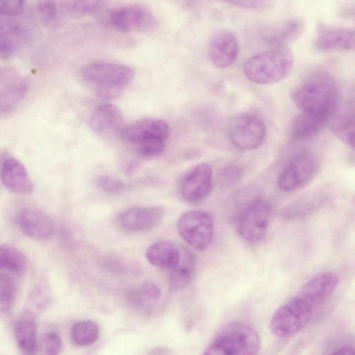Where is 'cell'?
I'll use <instances>...</instances> for the list:
<instances>
[{
	"mask_svg": "<svg viewBox=\"0 0 355 355\" xmlns=\"http://www.w3.org/2000/svg\"><path fill=\"white\" fill-rule=\"evenodd\" d=\"M291 96L301 112L317 114L331 119L337 110L339 92L334 78L323 71L313 73L292 90Z\"/></svg>",
	"mask_w": 355,
	"mask_h": 355,
	"instance_id": "cell-1",
	"label": "cell"
},
{
	"mask_svg": "<svg viewBox=\"0 0 355 355\" xmlns=\"http://www.w3.org/2000/svg\"><path fill=\"white\" fill-rule=\"evenodd\" d=\"M293 63V54L288 46H275L247 59L243 71L254 83L270 85L286 78Z\"/></svg>",
	"mask_w": 355,
	"mask_h": 355,
	"instance_id": "cell-2",
	"label": "cell"
},
{
	"mask_svg": "<svg viewBox=\"0 0 355 355\" xmlns=\"http://www.w3.org/2000/svg\"><path fill=\"white\" fill-rule=\"evenodd\" d=\"M80 73L95 87L97 96L104 100L119 97L135 76L134 70L129 66L101 61L86 64Z\"/></svg>",
	"mask_w": 355,
	"mask_h": 355,
	"instance_id": "cell-3",
	"label": "cell"
},
{
	"mask_svg": "<svg viewBox=\"0 0 355 355\" xmlns=\"http://www.w3.org/2000/svg\"><path fill=\"white\" fill-rule=\"evenodd\" d=\"M270 218V204L262 198L253 199L238 214L236 232L246 242L251 244L259 243L266 235Z\"/></svg>",
	"mask_w": 355,
	"mask_h": 355,
	"instance_id": "cell-4",
	"label": "cell"
},
{
	"mask_svg": "<svg viewBox=\"0 0 355 355\" xmlns=\"http://www.w3.org/2000/svg\"><path fill=\"white\" fill-rule=\"evenodd\" d=\"M312 315V306L296 297L284 304L273 313L270 327L277 337L289 338L302 331L310 322Z\"/></svg>",
	"mask_w": 355,
	"mask_h": 355,
	"instance_id": "cell-5",
	"label": "cell"
},
{
	"mask_svg": "<svg viewBox=\"0 0 355 355\" xmlns=\"http://www.w3.org/2000/svg\"><path fill=\"white\" fill-rule=\"evenodd\" d=\"M227 134L236 148L242 150H252L263 143L266 128L260 118L243 114L230 119L227 125Z\"/></svg>",
	"mask_w": 355,
	"mask_h": 355,
	"instance_id": "cell-6",
	"label": "cell"
},
{
	"mask_svg": "<svg viewBox=\"0 0 355 355\" xmlns=\"http://www.w3.org/2000/svg\"><path fill=\"white\" fill-rule=\"evenodd\" d=\"M318 168L319 162L314 154L308 150L298 153L279 173L278 187L285 192L297 190L314 178Z\"/></svg>",
	"mask_w": 355,
	"mask_h": 355,
	"instance_id": "cell-7",
	"label": "cell"
},
{
	"mask_svg": "<svg viewBox=\"0 0 355 355\" xmlns=\"http://www.w3.org/2000/svg\"><path fill=\"white\" fill-rule=\"evenodd\" d=\"M178 230L191 247L202 251L209 247L213 239L214 220L207 211H189L180 218Z\"/></svg>",
	"mask_w": 355,
	"mask_h": 355,
	"instance_id": "cell-8",
	"label": "cell"
},
{
	"mask_svg": "<svg viewBox=\"0 0 355 355\" xmlns=\"http://www.w3.org/2000/svg\"><path fill=\"white\" fill-rule=\"evenodd\" d=\"M214 340L231 355H257L260 349V338L257 332L242 322L227 324Z\"/></svg>",
	"mask_w": 355,
	"mask_h": 355,
	"instance_id": "cell-9",
	"label": "cell"
},
{
	"mask_svg": "<svg viewBox=\"0 0 355 355\" xmlns=\"http://www.w3.org/2000/svg\"><path fill=\"white\" fill-rule=\"evenodd\" d=\"M170 133L168 123L158 119H144L121 128L120 137L126 142L137 145L150 140L166 141Z\"/></svg>",
	"mask_w": 355,
	"mask_h": 355,
	"instance_id": "cell-10",
	"label": "cell"
},
{
	"mask_svg": "<svg viewBox=\"0 0 355 355\" xmlns=\"http://www.w3.org/2000/svg\"><path fill=\"white\" fill-rule=\"evenodd\" d=\"M212 186V170L209 165H196L183 178L180 184V195L191 203L203 200L209 193Z\"/></svg>",
	"mask_w": 355,
	"mask_h": 355,
	"instance_id": "cell-11",
	"label": "cell"
},
{
	"mask_svg": "<svg viewBox=\"0 0 355 355\" xmlns=\"http://www.w3.org/2000/svg\"><path fill=\"white\" fill-rule=\"evenodd\" d=\"M112 24L123 32L152 31L157 26V19L148 10L137 6L117 8L110 15Z\"/></svg>",
	"mask_w": 355,
	"mask_h": 355,
	"instance_id": "cell-12",
	"label": "cell"
},
{
	"mask_svg": "<svg viewBox=\"0 0 355 355\" xmlns=\"http://www.w3.org/2000/svg\"><path fill=\"white\" fill-rule=\"evenodd\" d=\"M239 42L236 35L228 30H219L211 37L208 54L212 64L219 69L230 67L236 60Z\"/></svg>",
	"mask_w": 355,
	"mask_h": 355,
	"instance_id": "cell-13",
	"label": "cell"
},
{
	"mask_svg": "<svg viewBox=\"0 0 355 355\" xmlns=\"http://www.w3.org/2000/svg\"><path fill=\"white\" fill-rule=\"evenodd\" d=\"M159 207H134L123 211L119 217L120 225L129 232L148 231L157 226L163 217Z\"/></svg>",
	"mask_w": 355,
	"mask_h": 355,
	"instance_id": "cell-14",
	"label": "cell"
},
{
	"mask_svg": "<svg viewBox=\"0 0 355 355\" xmlns=\"http://www.w3.org/2000/svg\"><path fill=\"white\" fill-rule=\"evenodd\" d=\"M338 277L333 272H324L309 279L301 288L299 297L311 306L322 304L334 291Z\"/></svg>",
	"mask_w": 355,
	"mask_h": 355,
	"instance_id": "cell-15",
	"label": "cell"
},
{
	"mask_svg": "<svg viewBox=\"0 0 355 355\" xmlns=\"http://www.w3.org/2000/svg\"><path fill=\"white\" fill-rule=\"evenodd\" d=\"M18 223L21 230L35 240H45L51 236L53 231V223L49 216L36 208L22 209Z\"/></svg>",
	"mask_w": 355,
	"mask_h": 355,
	"instance_id": "cell-16",
	"label": "cell"
},
{
	"mask_svg": "<svg viewBox=\"0 0 355 355\" xmlns=\"http://www.w3.org/2000/svg\"><path fill=\"white\" fill-rule=\"evenodd\" d=\"M1 180L10 192L24 195L31 193L34 185L24 164L19 160L6 159L1 168Z\"/></svg>",
	"mask_w": 355,
	"mask_h": 355,
	"instance_id": "cell-17",
	"label": "cell"
},
{
	"mask_svg": "<svg viewBox=\"0 0 355 355\" xmlns=\"http://www.w3.org/2000/svg\"><path fill=\"white\" fill-rule=\"evenodd\" d=\"M354 40L352 29L322 26L316 37L315 46L322 51H350L354 49Z\"/></svg>",
	"mask_w": 355,
	"mask_h": 355,
	"instance_id": "cell-18",
	"label": "cell"
},
{
	"mask_svg": "<svg viewBox=\"0 0 355 355\" xmlns=\"http://www.w3.org/2000/svg\"><path fill=\"white\" fill-rule=\"evenodd\" d=\"M329 117L301 112L291 125V135L298 140H309L319 135L329 123Z\"/></svg>",
	"mask_w": 355,
	"mask_h": 355,
	"instance_id": "cell-19",
	"label": "cell"
},
{
	"mask_svg": "<svg viewBox=\"0 0 355 355\" xmlns=\"http://www.w3.org/2000/svg\"><path fill=\"white\" fill-rule=\"evenodd\" d=\"M146 257L153 266L171 270L179 262L180 251L173 243L157 241L148 246Z\"/></svg>",
	"mask_w": 355,
	"mask_h": 355,
	"instance_id": "cell-20",
	"label": "cell"
},
{
	"mask_svg": "<svg viewBox=\"0 0 355 355\" xmlns=\"http://www.w3.org/2000/svg\"><path fill=\"white\" fill-rule=\"evenodd\" d=\"M195 273V257L188 249L180 251L178 264L170 270L169 286L172 291L186 288L191 282Z\"/></svg>",
	"mask_w": 355,
	"mask_h": 355,
	"instance_id": "cell-21",
	"label": "cell"
},
{
	"mask_svg": "<svg viewBox=\"0 0 355 355\" xmlns=\"http://www.w3.org/2000/svg\"><path fill=\"white\" fill-rule=\"evenodd\" d=\"M303 28L304 24L300 19H290L267 31L263 39L274 47L287 46L300 35Z\"/></svg>",
	"mask_w": 355,
	"mask_h": 355,
	"instance_id": "cell-22",
	"label": "cell"
},
{
	"mask_svg": "<svg viewBox=\"0 0 355 355\" xmlns=\"http://www.w3.org/2000/svg\"><path fill=\"white\" fill-rule=\"evenodd\" d=\"M331 132L343 142L354 148V114L353 107L345 106L336 112L329 122Z\"/></svg>",
	"mask_w": 355,
	"mask_h": 355,
	"instance_id": "cell-23",
	"label": "cell"
},
{
	"mask_svg": "<svg viewBox=\"0 0 355 355\" xmlns=\"http://www.w3.org/2000/svg\"><path fill=\"white\" fill-rule=\"evenodd\" d=\"M122 121L123 117L119 109L113 104L104 103L93 112L89 124L95 132L101 133L110 129L119 128Z\"/></svg>",
	"mask_w": 355,
	"mask_h": 355,
	"instance_id": "cell-24",
	"label": "cell"
},
{
	"mask_svg": "<svg viewBox=\"0 0 355 355\" xmlns=\"http://www.w3.org/2000/svg\"><path fill=\"white\" fill-rule=\"evenodd\" d=\"M16 341L25 355H32L37 342V326L31 318H24L17 320L15 325Z\"/></svg>",
	"mask_w": 355,
	"mask_h": 355,
	"instance_id": "cell-25",
	"label": "cell"
},
{
	"mask_svg": "<svg viewBox=\"0 0 355 355\" xmlns=\"http://www.w3.org/2000/svg\"><path fill=\"white\" fill-rule=\"evenodd\" d=\"M26 263L25 255L18 248L10 244L0 245V270L19 273Z\"/></svg>",
	"mask_w": 355,
	"mask_h": 355,
	"instance_id": "cell-26",
	"label": "cell"
},
{
	"mask_svg": "<svg viewBox=\"0 0 355 355\" xmlns=\"http://www.w3.org/2000/svg\"><path fill=\"white\" fill-rule=\"evenodd\" d=\"M99 336V328L92 320H82L75 323L71 329V338L77 346L84 347L95 343Z\"/></svg>",
	"mask_w": 355,
	"mask_h": 355,
	"instance_id": "cell-27",
	"label": "cell"
},
{
	"mask_svg": "<svg viewBox=\"0 0 355 355\" xmlns=\"http://www.w3.org/2000/svg\"><path fill=\"white\" fill-rule=\"evenodd\" d=\"M26 87L23 84L9 86L0 90V115L12 110L25 96Z\"/></svg>",
	"mask_w": 355,
	"mask_h": 355,
	"instance_id": "cell-28",
	"label": "cell"
},
{
	"mask_svg": "<svg viewBox=\"0 0 355 355\" xmlns=\"http://www.w3.org/2000/svg\"><path fill=\"white\" fill-rule=\"evenodd\" d=\"M62 349V340L54 332L46 333L37 340L32 355H58Z\"/></svg>",
	"mask_w": 355,
	"mask_h": 355,
	"instance_id": "cell-29",
	"label": "cell"
},
{
	"mask_svg": "<svg viewBox=\"0 0 355 355\" xmlns=\"http://www.w3.org/2000/svg\"><path fill=\"white\" fill-rule=\"evenodd\" d=\"M16 294V286L10 277L0 274V312L8 311L12 306Z\"/></svg>",
	"mask_w": 355,
	"mask_h": 355,
	"instance_id": "cell-30",
	"label": "cell"
},
{
	"mask_svg": "<svg viewBox=\"0 0 355 355\" xmlns=\"http://www.w3.org/2000/svg\"><path fill=\"white\" fill-rule=\"evenodd\" d=\"M161 295L159 288L153 282L143 283L132 295V300L137 306L157 300Z\"/></svg>",
	"mask_w": 355,
	"mask_h": 355,
	"instance_id": "cell-31",
	"label": "cell"
},
{
	"mask_svg": "<svg viewBox=\"0 0 355 355\" xmlns=\"http://www.w3.org/2000/svg\"><path fill=\"white\" fill-rule=\"evenodd\" d=\"M165 147L164 141L150 140L136 145V152L143 158H153L160 155Z\"/></svg>",
	"mask_w": 355,
	"mask_h": 355,
	"instance_id": "cell-32",
	"label": "cell"
},
{
	"mask_svg": "<svg viewBox=\"0 0 355 355\" xmlns=\"http://www.w3.org/2000/svg\"><path fill=\"white\" fill-rule=\"evenodd\" d=\"M37 8L42 21L49 24L53 23L57 17V5L53 1H39Z\"/></svg>",
	"mask_w": 355,
	"mask_h": 355,
	"instance_id": "cell-33",
	"label": "cell"
},
{
	"mask_svg": "<svg viewBox=\"0 0 355 355\" xmlns=\"http://www.w3.org/2000/svg\"><path fill=\"white\" fill-rule=\"evenodd\" d=\"M48 293L46 288L43 286L35 287L28 297L30 305L35 308H44L47 303Z\"/></svg>",
	"mask_w": 355,
	"mask_h": 355,
	"instance_id": "cell-34",
	"label": "cell"
},
{
	"mask_svg": "<svg viewBox=\"0 0 355 355\" xmlns=\"http://www.w3.org/2000/svg\"><path fill=\"white\" fill-rule=\"evenodd\" d=\"M96 184L102 190L115 193L121 191L123 187V184L115 179L107 176H101L96 180Z\"/></svg>",
	"mask_w": 355,
	"mask_h": 355,
	"instance_id": "cell-35",
	"label": "cell"
},
{
	"mask_svg": "<svg viewBox=\"0 0 355 355\" xmlns=\"http://www.w3.org/2000/svg\"><path fill=\"white\" fill-rule=\"evenodd\" d=\"M24 6L21 1H0V14L7 16H16L20 14Z\"/></svg>",
	"mask_w": 355,
	"mask_h": 355,
	"instance_id": "cell-36",
	"label": "cell"
},
{
	"mask_svg": "<svg viewBox=\"0 0 355 355\" xmlns=\"http://www.w3.org/2000/svg\"><path fill=\"white\" fill-rule=\"evenodd\" d=\"M101 3L98 1H73L69 3V7L79 14H87L98 10Z\"/></svg>",
	"mask_w": 355,
	"mask_h": 355,
	"instance_id": "cell-37",
	"label": "cell"
},
{
	"mask_svg": "<svg viewBox=\"0 0 355 355\" xmlns=\"http://www.w3.org/2000/svg\"><path fill=\"white\" fill-rule=\"evenodd\" d=\"M227 3L248 10H263L271 6V2L268 1H230Z\"/></svg>",
	"mask_w": 355,
	"mask_h": 355,
	"instance_id": "cell-38",
	"label": "cell"
},
{
	"mask_svg": "<svg viewBox=\"0 0 355 355\" xmlns=\"http://www.w3.org/2000/svg\"><path fill=\"white\" fill-rule=\"evenodd\" d=\"M14 46L11 39L4 33L0 32V58L8 60L13 54Z\"/></svg>",
	"mask_w": 355,
	"mask_h": 355,
	"instance_id": "cell-39",
	"label": "cell"
},
{
	"mask_svg": "<svg viewBox=\"0 0 355 355\" xmlns=\"http://www.w3.org/2000/svg\"><path fill=\"white\" fill-rule=\"evenodd\" d=\"M241 175L239 168L236 166L228 167L224 169L220 174V182L224 185H230L237 182Z\"/></svg>",
	"mask_w": 355,
	"mask_h": 355,
	"instance_id": "cell-40",
	"label": "cell"
},
{
	"mask_svg": "<svg viewBox=\"0 0 355 355\" xmlns=\"http://www.w3.org/2000/svg\"><path fill=\"white\" fill-rule=\"evenodd\" d=\"M203 355H231L225 347L216 340L208 346Z\"/></svg>",
	"mask_w": 355,
	"mask_h": 355,
	"instance_id": "cell-41",
	"label": "cell"
},
{
	"mask_svg": "<svg viewBox=\"0 0 355 355\" xmlns=\"http://www.w3.org/2000/svg\"><path fill=\"white\" fill-rule=\"evenodd\" d=\"M329 355H355V353L353 347L350 345H345L335 349Z\"/></svg>",
	"mask_w": 355,
	"mask_h": 355,
	"instance_id": "cell-42",
	"label": "cell"
}]
</instances>
